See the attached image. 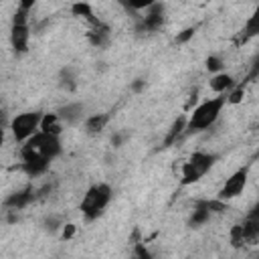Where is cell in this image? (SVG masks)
I'll return each instance as SVG.
<instances>
[{
    "label": "cell",
    "mask_w": 259,
    "mask_h": 259,
    "mask_svg": "<svg viewBox=\"0 0 259 259\" xmlns=\"http://www.w3.org/2000/svg\"><path fill=\"white\" fill-rule=\"evenodd\" d=\"M61 154V140L59 136L47 134V132H34L28 140L22 142L20 148V158L22 162L28 160H36V158H45V160H55Z\"/></svg>",
    "instance_id": "obj_2"
},
{
    "label": "cell",
    "mask_w": 259,
    "mask_h": 259,
    "mask_svg": "<svg viewBox=\"0 0 259 259\" xmlns=\"http://www.w3.org/2000/svg\"><path fill=\"white\" fill-rule=\"evenodd\" d=\"M144 83H146V81H142V79H138V81L134 83V91H140V89L144 87Z\"/></svg>",
    "instance_id": "obj_30"
},
{
    "label": "cell",
    "mask_w": 259,
    "mask_h": 259,
    "mask_svg": "<svg viewBox=\"0 0 259 259\" xmlns=\"http://www.w3.org/2000/svg\"><path fill=\"white\" fill-rule=\"evenodd\" d=\"M249 81L245 79L243 83H239V85H233L231 89H229V95H227V103H231V105H237V103H241L243 101V97H245V85H247Z\"/></svg>",
    "instance_id": "obj_22"
},
{
    "label": "cell",
    "mask_w": 259,
    "mask_h": 259,
    "mask_svg": "<svg viewBox=\"0 0 259 259\" xmlns=\"http://www.w3.org/2000/svg\"><path fill=\"white\" fill-rule=\"evenodd\" d=\"M154 2H158V0H130L127 8H134V10H144V8H148L150 4H154Z\"/></svg>",
    "instance_id": "obj_26"
},
{
    "label": "cell",
    "mask_w": 259,
    "mask_h": 259,
    "mask_svg": "<svg viewBox=\"0 0 259 259\" xmlns=\"http://www.w3.org/2000/svg\"><path fill=\"white\" fill-rule=\"evenodd\" d=\"M208 85H210V89H212L217 95H223V93H227V91L235 85V79H233L229 73H217L214 77H210Z\"/></svg>",
    "instance_id": "obj_14"
},
{
    "label": "cell",
    "mask_w": 259,
    "mask_h": 259,
    "mask_svg": "<svg viewBox=\"0 0 259 259\" xmlns=\"http://www.w3.org/2000/svg\"><path fill=\"white\" fill-rule=\"evenodd\" d=\"M144 10H146V16L140 18L136 30L138 32H156V30H160L162 24H164V4L154 2Z\"/></svg>",
    "instance_id": "obj_6"
},
{
    "label": "cell",
    "mask_w": 259,
    "mask_h": 259,
    "mask_svg": "<svg viewBox=\"0 0 259 259\" xmlns=\"http://www.w3.org/2000/svg\"><path fill=\"white\" fill-rule=\"evenodd\" d=\"M115 2L121 4V6H127V4H130V0H115Z\"/></svg>",
    "instance_id": "obj_32"
},
{
    "label": "cell",
    "mask_w": 259,
    "mask_h": 259,
    "mask_svg": "<svg viewBox=\"0 0 259 259\" xmlns=\"http://www.w3.org/2000/svg\"><path fill=\"white\" fill-rule=\"evenodd\" d=\"M231 243H233V247H243V245H245L243 231H241V223L231 227Z\"/></svg>",
    "instance_id": "obj_23"
},
{
    "label": "cell",
    "mask_w": 259,
    "mask_h": 259,
    "mask_svg": "<svg viewBox=\"0 0 259 259\" xmlns=\"http://www.w3.org/2000/svg\"><path fill=\"white\" fill-rule=\"evenodd\" d=\"M30 28L28 24H12L10 26V47L16 55H24L28 51Z\"/></svg>",
    "instance_id": "obj_8"
},
{
    "label": "cell",
    "mask_w": 259,
    "mask_h": 259,
    "mask_svg": "<svg viewBox=\"0 0 259 259\" xmlns=\"http://www.w3.org/2000/svg\"><path fill=\"white\" fill-rule=\"evenodd\" d=\"M83 113H85V107L83 103H67L63 105L61 109H57V115L61 117V121L65 125H75L83 119Z\"/></svg>",
    "instance_id": "obj_11"
},
{
    "label": "cell",
    "mask_w": 259,
    "mask_h": 259,
    "mask_svg": "<svg viewBox=\"0 0 259 259\" xmlns=\"http://www.w3.org/2000/svg\"><path fill=\"white\" fill-rule=\"evenodd\" d=\"M208 219H210V212H208L206 208L194 204V210H192V214H190V219H188V225H190L192 229H198V227L204 225Z\"/></svg>",
    "instance_id": "obj_21"
},
{
    "label": "cell",
    "mask_w": 259,
    "mask_h": 259,
    "mask_svg": "<svg viewBox=\"0 0 259 259\" xmlns=\"http://www.w3.org/2000/svg\"><path fill=\"white\" fill-rule=\"evenodd\" d=\"M40 111H24V113H18L10 119V132L14 136L16 142H24L28 140L34 132H38V123H40Z\"/></svg>",
    "instance_id": "obj_5"
},
{
    "label": "cell",
    "mask_w": 259,
    "mask_h": 259,
    "mask_svg": "<svg viewBox=\"0 0 259 259\" xmlns=\"http://www.w3.org/2000/svg\"><path fill=\"white\" fill-rule=\"evenodd\" d=\"M225 105H227V97L219 95V97H210V99L202 101L200 105H196L194 109H190V115L186 117L184 136L198 134V132L210 127L219 119V115H221V111H223Z\"/></svg>",
    "instance_id": "obj_1"
},
{
    "label": "cell",
    "mask_w": 259,
    "mask_h": 259,
    "mask_svg": "<svg viewBox=\"0 0 259 259\" xmlns=\"http://www.w3.org/2000/svg\"><path fill=\"white\" fill-rule=\"evenodd\" d=\"M2 146H4V130H0V152H2Z\"/></svg>",
    "instance_id": "obj_31"
},
{
    "label": "cell",
    "mask_w": 259,
    "mask_h": 259,
    "mask_svg": "<svg viewBox=\"0 0 259 259\" xmlns=\"http://www.w3.org/2000/svg\"><path fill=\"white\" fill-rule=\"evenodd\" d=\"M107 121H109V113H95V115H89L83 125H85V132L93 136V134H99L107 125Z\"/></svg>",
    "instance_id": "obj_16"
},
{
    "label": "cell",
    "mask_w": 259,
    "mask_h": 259,
    "mask_svg": "<svg viewBox=\"0 0 259 259\" xmlns=\"http://www.w3.org/2000/svg\"><path fill=\"white\" fill-rule=\"evenodd\" d=\"M49 164L51 160H45V158H36V160H28V162H22V170L26 172V176L34 178V176H40L49 170Z\"/></svg>",
    "instance_id": "obj_17"
},
{
    "label": "cell",
    "mask_w": 259,
    "mask_h": 259,
    "mask_svg": "<svg viewBox=\"0 0 259 259\" xmlns=\"http://www.w3.org/2000/svg\"><path fill=\"white\" fill-rule=\"evenodd\" d=\"M134 255L136 257H140V259H150L152 255H150V251L142 245V243H136V249H134Z\"/></svg>",
    "instance_id": "obj_28"
},
{
    "label": "cell",
    "mask_w": 259,
    "mask_h": 259,
    "mask_svg": "<svg viewBox=\"0 0 259 259\" xmlns=\"http://www.w3.org/2000/svg\"><path fill=\"white\" fill-rule=\"evenodd\" d=\"M75 231H77V227H75L73 223H67V225H63V231H61V239H63V241H69V239H73Z\"/></svg>",
    "instance_id": "obj_25"
},
{
    "label": "cell",
    "mask_w": 259,
    "mask_h": 259,
    "mask_svg": "<svg viewBox=\"0 0 259 259\" xmlns=\"http://www.w3.org/2000/svg\"><path fill=\"white\" fill-rule=\"evenodd\" d=\"M63 127H65V123L61 121V117L57 115V111H51V113H42L40 115V123H38V130L40 132H47V134H53V136H61L63 134Z\"/></svg>",
    "instance_id": "obj_13"
},
{
    "label": "cell",
    "mask_w": 259,
    "mask_h": 259,
    "mask_svg": "<svg viewBox=\"0 0 259 259\" xmlns=\"http://www.w3.org/2000/svg\"><path fill=\"white\" fill-rule=\"evenodd\" d=\"M241 231H243V239L245 243H255L259 239V208L255 206L251 210V214L241 223Z\"/></svg>",
    "instance_id": "obj_10"
},
{
    "label": "cell",
    "mask_w": 259,
    "mask_h": 259,
    "mask_svg": "<svg viewBox=\"0 0 259 259\" xmlns=\"http://www.w3.org/2000/svg\"><path fill=\"white\" fill-rule=\"evenodd\" d=\"M206 69H208L210 73H219V71L223 69V59L217 57V55H210V57L206 59Z\"/></svg>",
    "instance_id": "obj_24"
},
{
    "label": "cell",
    "mask_w": 259,
    "mask_h": 259,
    "mask_svg": "<svg viewBox=\"0 0 259 259\" xmlns=\"http://www.w3.org/2000/svg\"><path fill=\"white\" fill-rule=\"evenodd\" d=\"M217 154H208V152H192L190 158L182 164V176H180V184L188 186L198 182L217 162Z\"/></svg>",
    "instance_id": "obj_4"
},
{
    "label": "cell",
    "mask_w": 259,
    "mask_h": 259,
    "mask_svg": "<svg viewBox=\"0 0 259 259\" xmlns=\"http://www.w3.org/2000/svg\"><path fill=\"white\" fill-rule=\"evenodd\" d=\"M32 198H34V190H32V186H26V188H22V190L12 192V194L4 200V206H6L8 210H22L24 206L30 204Z\"/></svg>",
    "instance_id": "obj_9"
},
{
    "label": "cell",
    "mask_w": 259,
    "mask_h": 259,
    "mask_svg": "<svg viewBox=\"0 0 259 259\" xmlns=\"http://www.w3.org/2000/svg\"><path fill=\"white\" fill-rule=\"evenodd\" d=\"M184 127H186V117H184V115H178V117L174 119V123H172L170 132H168L166 140H164V146H172V144H174V142L184 134Z\"/></svg>",
    "instance_id": "obj_18"
},
{
    "label": "cell",
    "mask_w": 259,
    "mask_h": 259,
    "mask_svg": "<svg viewBox=\"0 0 259 259\" xmlns=\"http://www.w3.org/2000/svg\"><path fill=\"white\" fill-rule=\"evenodd\" d=\"M87 38H89V42H91L93 47H97V49L107 47V42H109V26H105V24L93 26V30L87 32Z\"/></svg>",
    "instance_id": "obj_15"
},
{
    "label": "cell",
    "mask_w": 259,
    "mask_h": 259,
    "mask_svg": "<svg viewBox=\"0 0 259 259\" xmlns=\"http://www.w3.org/2000/svg\"><path fill=\"white\" fill-rule=\"evenodd\" d=\"M245 186H247V168H239L237 172H233V174L225 180V184L221 186L217 198H221V200H231V198L239 196Z\"/></svg>",
    "instance_id": "obj_7"
},
{
    "label": "cell",
    "mask_w": 259,
    "mask_h": 259,
    "mask_svg": "<svg viewBox=\"0 0 259 259\" xmlns=\"http://www.w3.org/2000/svg\"><path fill=\"white\" fill-rule=\"evenodd\" d=\"M59 85H61L63 89H67V91H73V89L77 87V75H75V69L65 67V69L61 71V75H59Z\"/></svg>",
    "instance_id": "obj_20"
},
{
    "label": "cell",
    "mask_w": 259,
    "mask_h": 259,
    "mask_svg": "<svg viewBox=\"0 0 259 259\" xmlns=\"http://www.w3.org/2000/svg\"><path fill=\"white\" fill-rule=\"evenodd\" d=\"M34 2L36 0H16V4H18V8H24V10H32V6H34Z\"/></svg>",
    "instance_id": "obj_29"
},
{
    "label": "cell",
    "mask_w": 259,
    "mask_h": 259,
    "mask_svg": "<svg viewBox=\"0 0 259 259\" xmlns=\"http://www.w3.org/2000/svg\"><path fill=\"white\" fill-rule=\"evenodd\" d=\"M71 14H73V16H77V18L87 20L91 26H99V24H103V22H101V20L95 16L93 6H91L89 2H83V0H77V2L71 6Z\"/></svg>",
    "instance_id": "obj_12"
},
{
    "label": "cell",
    "mask_w": 259,
    "mask_h": 259,
    "mask_svg": "<svg viewBox=\"0 0 259 259\" xmlns=\"http://www.w3.org/2000/svg\"><path fill=\"white\" fill-rule=\"evenodd\" d=\"M192 36H194V28H192V26H190V28H184V30H182V32L176 36V42H178V45H182V42L190 40Z\"/></svg>",
    "instance_id": "obj_27"
},
{
    "label": "cell",
    "mask_w": 259,
    "mask_h": 259,
    "mask_svg": "<svg viewBox=\"0 0 259 259\" xmlns=\"http://www.w3.org/2000/svg\"><path fill=\"white\" fill-rule=\"evenodd\" d=\"M241 32H243V34H241L243 42H247L249 38H253V36L259 34V14H257V12H253V14L249 16V20L245 22V28H243Z\"/></svg>",
    "instance_id": "obj_19"
},
{
    "label": "cell",
    "mask_w": 259,
    "mask_h": 259,
    "mask_svg": "<svg viewBox=\"0 0 259 259\" xmlns=\"http://www.w3.org/2000/svg\"><path fill=\"white\" fill-rule=\"evenodd\" d=\"M113 196V190L109 184L105 182H99V184H93L85 194H83V200H81V212L87 221H95L103 210L105 206L109 204Z\"/></svg>",
    "instance_id": "obj_3"
}]
</instances>
